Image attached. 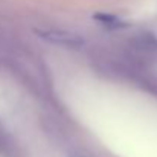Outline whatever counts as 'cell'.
Wrapping results in <instances>:
<instances>
[{
  "label": "cell",
  "instance_id": "6da1fadb",
  "mask_svg": "<svg viewBox=\"0 0 157 157\" xmlns=\"http://www.w3.org/2000/svg\"><path fill=\"white\" fill-rule=\"evenodd\" d=\"M37 34L40 35L41 40L58 44V46H66V48H79L84 44V37H81L76 32L67 31V29H38Z\"/></svg>",
  "mask_w": 157,
  "mask_h": 157
},
{
  "label": "cell",
  "instance_id": "7a4b0ae2",
  "mask_svg": "<svg viewBox=\"0 0 157 157\" xmlns=\"http://www.w3.org/2000/svg\"><path fill=\"white\" fill-rule=\"evenodd\" d=\"M93 18H96L98 21H101L102 25L108 26V28H119V26H124V23L121 21V18H117L116 15H111V14H95Z\"/></svg>",
  "mask_w": 157,
  "mask_h": 157
}]
</instances>
